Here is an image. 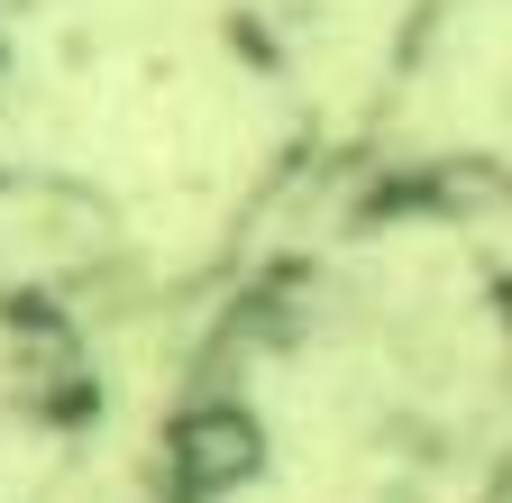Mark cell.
Wrapping results in <instances>:
<instances>
[{
    "instance_id": "obj_1",
    "label": "cell",
    "mask_w": 512,
    "mask_h": 503,
    "mask_svg": "<svg viewBox=\"0 0 512 503\" xmlns=\"http://www.w3.org/2000/svg\"><path fill=\"white\" fill-rule=\"evenodd\" d=\"M183 476H192V494H229V485H247L256 476V458H266V430H256L238 403H211V412H192L183 421Z\"/></svg>"
}]
</instances>
